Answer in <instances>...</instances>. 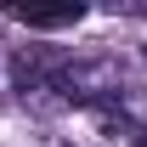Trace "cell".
I'll return each instance as SVG.
<instances>
[{"instance_id": "1", "label": "cell", "mask_w": 147, "mask_h": 147, "mask_svg": "<svg viewBox=\"0 0 147 147\" xmlns=\"http://www.w3.org/2000/svg\"><path fill=\"white\" fill-rule=\"evenodd\" d=\"M74 57L57 51V45H17L11 51V91L23 102H57V85H62V68H68Z\"/></svg>"}, {"instance_id": "3", "label": "cell", "mask_w": 147, "mask_h": 147, "mask_svg": "<svg viewBox=\"0 0 147 147\" xmlns=\"http://www.w3.org/2000/svg\"><path fill=\"white\" fill-rule=\"evenodd\" d=\"M142 51H147V45H142Z\"/></svg>"}, {"instance_id": "2", "label": "cell", "mask_w": 147, "mask_h": 147, "mask_svg": "<svg viewBox=\"0 0 147 147\" xmlns=\"http://www.w3.org/2000/svg\"><path fill=\"white\" fill-rule=\"evenodd\" d=\"M6 17L28 23V28H68V23L85 17V6L79 0H62V6H6Z\"/></svg>"}]
</instances>
